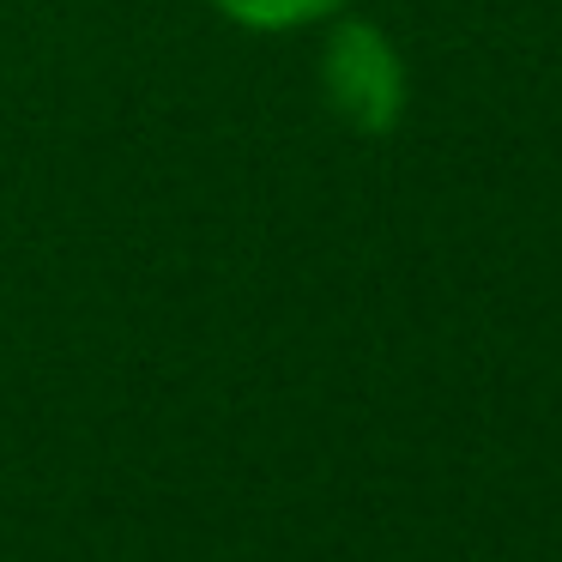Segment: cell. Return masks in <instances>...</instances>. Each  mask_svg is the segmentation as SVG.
<instances>
[{"label": "cell", "instance_id": "2", "mask_svg": "<svg viewBox=\"0 0 562 562\" xmlns=\"http://www.w3.org/2000/svg\"><path fill=\"white\" fill-rule=\"evenodd\" d=\"M339 7L345 0H218V13L248 31H296L315 25V19H333Z\"/></svg>", "mask_w": 562, "mask_h": 562}, {"label": "cell", "instance_id": "1", "mask_svg": "<svg viewBox=\"0 0 562 562\" xmlns=\"http://www.w3.org/2000/svg\"><path fill=\"white\" fill-rule=\"evenodd\" d=\"M321 103L339 127L381 139L405 115V61L369 19H339L321 43Z\"/></svg>", "mask_w": 562, "mask_h": 562}]
</instances>
